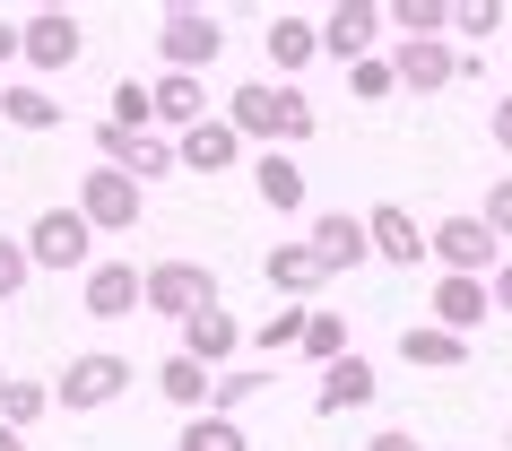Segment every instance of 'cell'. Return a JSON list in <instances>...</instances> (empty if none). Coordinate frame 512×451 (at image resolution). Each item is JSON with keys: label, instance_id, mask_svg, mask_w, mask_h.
<instances>
[{"label": "cell", "instance_id": "cell-21", "mask_svg": "<svg viewBox=\"0 0 512 451\" xmlns=\"http://www.w3.org/2000/svg\"><path fill=\"white\" fill-rule=\"evenodd\" d=\"M486 278H434V304H426V321L434 330H452V339H469V330H486Z\"/></svg>", "mask_w": 512, "mask_h": 451}, {"label": "cell", "instance_id": "cell-36", "mask_svg": "<svg viewBox=\"0 0 512 451\" xmlns=\"http://www.w3.org/2000/svg\"><path fill=\"white\" fill-rule=\"evenodd\" d=\"M486 304H495V313L512 321V252H504V261H495V278H486Z\"/></svg>", "mask_w": 512, "mask_h": 451}, {"label": "cell", "instance_id": "cell-3", "mask_svg": "<svg viewBox=\"0 0 512 451\" xmlns=\"http://www.w3.org/2000/svg\"><path fill=\"white\" fill-rule=\"evenodd\" d=\"M200 304H226L217 295V269H200V261H157V269H139V313H165V321H191Z\"/></svg>", "mask_w": 512, "mask_h": 451}, {"label": "cell", "instance_id": "cell-27", "mask_svg": "<svg viewBox=\"0 0 512 451\" xmlns=\"http://www.w3.org/2000/svg\"><path fill=\"white\" fill-rule=\"evenodd\" d=\"M44 408H53V382H35V373H0V425H18V434H27Z\"/></svg>", "mask_w": 512, "mask_h": 451}, {"label": "cell", "instance_id": "cell-4", "mask_svg": "<svg viewBox=\"0 0 512 451\" xmlns=\"http://www.w3.org/2000/svg\"><path fill=\"white\" fill-rule=\"evenodd\" d=\"M70 209L87 217V235H139V209H148V191L131 174H113V165H87L79 174V200Z\"/></svg>", "mask_w": 512, "mask_h": 451}, {"label": "cell", "instance_id": "cell-29", "mask_svg": "<svg viewBox=\"0 0 512 451\" xmlns=\"http://www.w3.org/2000/svg\"><path fill=\"white\" fill-rule=\"evenodd\" d=\"M304 365H339L348 356V321L330 313V304H313V321H304V347H296Z\"/></svg>", "mask_w": 512, "mask_h": 451}, {"label": "cell", "instance_id": "cell-22", "mask_svg": "<svg viewBox=\"0 0 512 451\" xmlns=\"http://www.w3.org/2000/svg\"><path fill=\"white\" fill-rule=\"evenodd\" d=\"M0 122L9 131H61V96L44 79H0Z\"/></svg>", "mask_w": 512, "mask_h": 451}, {"label": "cell", "instance_id": "cell-38", "mask_svg": "<svg viewBox=\"0 0 512 451\" xmlns=\"http://www.w3.org/2000/svg\"><path fill=\"white\" fill-rule=\"evenodd\" d=\"M365 451H426V443H417L408 425H382V434H374V443H365Z\"/></svg>", "mask_w": 512, "mask_h": 451}, {"label": "cell", "instance_id": "cell-26", "mask_svg": "<svg viewBox=\"0 0 512 451\" xmlns=\"http://www.w3.org/2000/svg\"><path fill=\"white\" fill-rule=\"evenodd\" d=\"M270 382H278L270 365H226V373H209V417H235V408H252Z\"/></svg>", "mask_w": 512, "mask_h": 451}, {"label": "cell", "instance_id": "cell-9", "mask_svg": "<svg viewBox=\"0 0 512 451\" xmlns=\"http://www.w3.org/2000/svg\"><path fill=\"white\" fill-rule=\"evenodd\" d=\"M96 157H105L113 174H131L139 191H157L165 174H183V165H174V139H165V131H113V122H96Z\"/></svg>", "mask_w": 512, "mask_h": 451}, {"label": "cell", "instance_id": "cell-28", "mask_svg": "<svg viewBox=\"0 0 512 451\" xmlns=\"http://www.w3.org/2000/svg\"><path fill=\"white\" fill-rule=\"evenodd\" d=\"M157 391L174 399L183 417H200V408H209V373H200V365H191V356H183V347H174V356H165V365H157Z\"/></svg>", "mask_w": 512, "mask_h": 451}, {"label": "cell", "instance_id": "cell-11", "mask_svg": "<svg viewBox=\"0 0 512 451\" xmlns=\"http://www.w3.org/2000/svg\"><path fill=\"white\" fill-rule=\"evenodd\" d=\"M304 243H313L322 278H356V269L374 261V243H365V217H348V209H322L313 226H304Z\"/></svg>", "mask_w": 512, "mask_h": 451}, {"label": "cell", "instance_id": "cell-12", "mask_svg": "<svg viewBox=\"0 0 512 451\" xmlns=\"http://www.w3.org/2000/svg\"><path fill=\"white\" fill-rule=\"evenodd\" d=\"M174 330H183V356H191L200 373L243 365V321L226 313V304H200V313H191V321H174Z\"/></svg>", "mask_w": 512, "mask_h": 451}, {"label": "cell", "instance_id": "cell-8", "mask_svg": "<svg viewBox=\"0 0 512 451\" xmlns=\"http://www.w3.org/2000/svg\"><path fill=\"white\" fill-rule=\"evenodd\" d=\"M217 53H226V27H217L209 9H165V18H157V61H165V70L200 79Z\"/></svg>", "mask_w": 512, "mask_h": 451}, {"label": "cell", "instance_id": "cell-7", "mask_svg": "<svg viewBox=\"0 0 512 451\" xmlns=\"http://www.w3.org/2000/svg\"><path fill=\"white\" fill-rule=\"evenodd\" d=\"M426 252L443 261V278H495V261H504V243L486 235L478 209H460V217H443V226H426Z\"/></svg>", "mask_w": 512, "mask_h": 451}, {"label": "cell", "instance_id": "cell-15", "mask_svg": "<svg viewBox=\"0 0 512 451\" xmlns=\"http://www.w3.org/2000/svg\"><path fill=\"white\" fill-rule=\"evenodd\" d=\"M261 53H270V70H278V87H296L313 61H322V27L313 18H296V9H278L270 27H261Z\"/></svg>", "mask_w": 512, "mask_h": 451}, {"label": "cell", "instance_id": "cell-30", "mask_svg": "<svg viewBox=\"0 0 512 451\" xmlns=\"http://www.w3.org/2000/svg\"><path fill=\"white\" fill-rule=\"evenodd\" d=\"M174 451H252V443H243V425H235V417H209V408H200V417H183Z\"/></svg>", "mask_w": 512, "mask_h": 451}, {"label": "cell", "instance_id": "cell-31", "mask_svg": "<svg viewBox=\"0 0 512 451\" xmlns=\"http://www.w3.org/2000/svg\"><path fill=\"white\" fill-rule=\"evenodd\" d=\"M495 27H512L504 0H452V35H460V44H486Z\"/></svg>", "mask_w": 512, "mask_h": 451}, {"label": "cell", "instance_id": "cell-34", "mask_svg": "<svg viewBox=\"0 0 512 451\" xmlns=\"http://www.w3.org/2000/svg\"><path fill=\"white\" fill-rule=\"evenodd\" d=\"M113 131H148V79H122L113 87V113H105Z\"/></svg>", "mask_w": 512, "mask_h": 451}, {"label": "cell", "instance_id": "cell-6", "mask_svg": "<svg viewBox=\"0 0 512 451\" xmlns=\"http://www.w3.org/2000/svg\"><path fill=\"white\" fill-rule=\"evenodd\" d=\"M79 53H87V27L70 18V9H35V18H18V61H27L35 79L79 70Z\"/></svg>", "mask_w": 512, "mask_h": 451}, {"label": "cell", "instance_id": "cell-24", "mask_svg": "<svg viewBox=\"0 0 512 451\" xmlns=\"http://www.w3.org/2000/svg\"><path fill=\"white\" fill-rule=\"evenodd\" d=\"M304 321H313V304H278L261 330H243V356H252V365H278V356H296V347H304Z\"/></svg>", "mask_w": 512, "mask_h": 451}, {"label": "cell", "instance_id": "cell-37", "mask_svg": "<svg viewBox=\"0 0 512 451\" xmlns=\"http://www.w3.org/2000/svg\"><path fill=\"white\" fill-rule=\"evenodd\" d=\"M486 131H495V148L512 157V96H495V113H486Z\"/></svg>", "mask_w": 512, "mask_h": 451}, {"label": "cell", "instance_id": "cell-32", "mask_svg": "<svg viewBox=\"0 0 512 451\" xmlns=\"http://www.w3.org/2000/svg\"><path fill=\"white\" fill-rule=\"evenodd\" d=\"M348 96H356V105H382V96H400V79H391V53L356 61V70H348Z\"/></svg>", "mask_w": 512, "mask_h": 451}, {"label": "cell", "instance_id": "cell-10", "mask_svg": "<svg viewBox=\"0 0 512 451\" xmlns=\"http://www.w3.org/2000/svg\"><path fill=\"white\" fill-rule=\"evenodd\" d=\"M313 27H322V53H330V61H348V70H356V61H374V53H382V35H391L374 0H339V9H322Z\"/></svg>", "mask_w": 512, "mask_h": 451}, {"label": "cell", "instance_id": "cell-20", "mask_svg": "<svg viewBox=\"0 0 512 451\" xmlns=\"http://www.w3.org/2000/svg\"><path fill=\"white\" fill-rule=\"evenodd\" d=\"M365 243H374V261H391V269L426 261V235H417V217H408L400 200H374V209H365Z\"/></svg>", "mask_w": 512, "mask_h": 451}, {"label": "cell", "instance_id": "cell-2", "mask_svg": "<svg viewBox=\"0 0 512 451\" xmlns=\"http://www.w3.org/2000/svg\"><path fill=\"white\" fill-rule=\"evenodd\" d=\"M139 382L131 356H113V347H87V356H70L53 382V408H70V417H96V408H113V399Z\"/></svg>", "mask_w": 512, "mask_h": 451}, {"label": "cell", "instance_id": "cell-5", "mask_svg": "<svg viewBox=\"0 0 512 451\" xmlns=\"http://www.w3.org/2000/svg\"><path fill=\"white\" fill-rule=\"evenodd\" d=\"M18 243H27V261H35V269H53V278H70V269L87 278V269H96V235H87V217H79V209H44Z\"/></svg>", "mask_w": 512, "mask_h": 451}, {"label": "cell", "instance_id": "cell-41", "mask_svg": "<svg viewBox=\"0 0 512 451\" xmlns=\"http://www.w3.org/2000/svg\"><path fill=\"white\" fill-rule=\"evenodd\" d=\"M504 443H512V425H504Z\"/></svg>", "mask_w": 512, "mask_h": 451}, {"label": "cell", "instance_id": "cell-13", "mask_svg": "<svg viewBox=\"0 0 512 451\" xmlns=\"http://www.w3.org/2000/svg\"><path fill=\"white\" fill-rule=\"evenodd\" d=\"M191 122H209V79H183V70H157V79H148V131L183 139Z\"/></svg>", "mask_w": 512, "mask_h": 451}, {"label": "cell", "instance_id": "cell-40", "mask_svg": "<svg viewBox=\"0 0 512 451\" xmlns=\"http://www.w3.org/2000/svg\"><path fill=\"white\" fill-rule=\"evenodd\" d=\"M0 451H27V434H18V425H0Z\"/></svg>", "mask_w": 512, "mask_h": 451}, {"label": "cell", "instance_id": "cell-18", "mask_svg": "<svg viewBox=\"0 0 512 451\" xmlns=\"http://www.w3.org/2000/svg\"><path fill=\"white\" fill-rule=\"evenodd\" d=\"M79 313L131 321V313H139V261H96V269L79 278Z\"/></svg>", "mask_w": 512, "mask_h": 451}, {"label": "cell", "instance_id": "cell-25", "mask_svg": "<svg viewBox=\"0 0 512 451\" xmlns=\"http://www.w3.org/2000/svg\"><path fill=\"white\" fill-rule=\"evenodd\" d=\"M400 356H408L417 373H460V365H469V339L434 330V321H408V330H400Z\"/></svg>", "mask_w": 512, "mask_h": 451}, {"label": "cell", "instance_id": "cell-23", "mask_svg": "<svg viewBox=\"0 0 512 451\" xmlns=\"http://www.w3.org/2000/svg\"><path fill=\"white\" fill-rule=\"evenodd\" d=\"M252 191H261V209L296 217L304 209V165L287 157V148H261V157H252Z\"/></svg>", "mask_w": 512, "mask_h": 451}, {"label": "cell", "instance_id": "cell-33", "mask_svg": "<svg viewBox=\"0 0 512 451\" xmlns=\"http://www.w3.org/2000/svg\"><path fill=\"white\" fill-rule=\"evenodd\" d=\"M27 278H35L27 243H18V235H0V304H18V295H27Z\"/></svg>", "mask_w": 512, "mask_h": 451}, {"label": "cell", "instance_id": "cell-14", "mask_svg": "<svg viewBox=\"0 0 512 451\" xmlns=\"http://www.w3.org/2000/svg\"><path fill=\"white\" fill-rule=\"evenodd\" d=\"M391 79H400L408 96H443V87H460V44L452 35H434V44H391Z\"/></svg>", "mask_w": 512, "mask_h": 451}, {"label": "cell", "instance_id": "cell-16", "mask_svg": "<svg viewBox=\"0 0 512 451\" xmlns=\"http://www.w3.org/2000/svg\"><path fill=\"white\" fill-rule=\"evenodd\" d=\"M261 278H270V295H278V304H313V295L330 287V278H322V261H313V243H304V235L270 243V252H261Z\"/></svg>", "mask_w": 512, "mask_h": 451}, {"label": "cell", "instance_id": "cell-19", "mask_svg": "<svg viewBox=\"0 0 512 451\" xmlns=\"http://www.w3.org/2000/svg\"><path fill=\"white\" fill-rule=\"evenodd\" d=\"M174 165L183 174H226V165H243V139L226 113H209V122H191L183 139H174Z\"/></svg>", "mask_w": 512, "mask_h": 451}, {"label": "cell", "instance_id": "cell-1", "mask_svg": "<svg viewBox=\"0 0 512 451\" xmlns=\"http://www.w3.org/2000/svg\"><path fill=\"white\" fill-rule=\"evenodd\" d=\"M226 122H235V139H243V148L261 139V148H287V157H296L304 139L322 131V122H313V96H304V87H278V79L235 87V96H226Z\"/></svg>", "mask_w": 512, "mask_h": 451}, {"label": "cell", "instance_id": "cell-35", "mask_svg": "<svg viewBox=\"0 0 512 451\" xmlns=\"http://www.w3.org/2000/svg\"><path fill=\"white\" fill-rule=\"evenodd\" d=\"M486 235H495V243H512V174H495V183H486Z\"/></svg>", "mask_w": 512, "mask_h": 451}, {"label": "cell", "instance_id": "cell-39", "mask_svg": "<svg viewBox=\"0 0 512 451\" xmlns=\"http://www.w3.org/2000/svg\"><path fill=\"white\" fill-rule=\"evenodd\" d=\"M9 61H18V27H9V18H0V70H9Z\"/></svg>", "mask_w": 512, "mask_h": 451}, {"label": "cell", "instance_id": "cell-17", "mask_svg": "<svg viewBox=\"0 0 512 451\" xmlns=\"http://www.w3.org/2000/svg\"><path fill=\"white\" fill-rule=\"evenodd\" d=\"M374 391H382V373L348 347V356H339V365H322V382H313V417H348V408H374Z\"/></svg>", "mask_w": 512, "mask_h": 451}]
</instances>
